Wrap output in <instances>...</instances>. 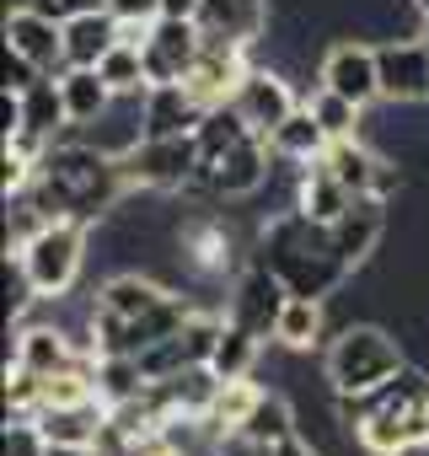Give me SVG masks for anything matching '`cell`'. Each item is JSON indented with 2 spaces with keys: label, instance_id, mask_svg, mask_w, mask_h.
<instances>
[{
  "label": "cell",
  "instance_id": "obj_1",
  "mask_svg": "<svg viewBox=\"0 0 429 456\" xmlns=\"http://www.w3.org/2000/svg\"><path fill=\"white\" fill-rule=\"evenodd\" d=\"M22 193H33V204L49 220H86V225H97L108 209L124 204L129 177H124L118 156H108V151H97V145H86V140H76L65 129L44 151L33 188H22Z\"/></svg>",
  "mask_w": 429,
  "mask_h": 456
},
{
  "label": "cell",
  "instance_id": "obj_2",
  "mask_svg": "<svg viewBox=\"0 0 429 456\" xmlns=\"http://www.w3.org/2000/svg\"><path fill=\"white\" fill-rule=\"evenodd\" d=\"M258 248H263L258 264H269V269L290 285V296H317V301H328V296L354 274V269L344 264L338 242H333V225L301 215L295 204L279 209V215L263 225Z\"/></svg>",
  "mask_w": 429,
  "mask_h": 456
},
{
  "label": "cell",
  "instance_id": "obj_3",
  "mask_svg": "<svg viewBox=\"0 0 429 456\" xmlns=\"http://www.w3.org/2000/svg\"><path fill=\"white\" fill-rule=\"evenodd\" d=\"M402 365H408V354L381 322H349L328 349V381L338 397H365V392L386 387Z\"/></svg>",
  "mask_w": 429,
  "mask_h": 456
},
{
  "label": "cell",
  "instance_id": "obj_4",
  "mask_svg": "<svg viewBox=\"0 0 429 456\" xmlns=\"http://www.w3.org/2000/svg\"><path fill=\"white\" fill-rule=\"evenodd\" d=\"M17 264H22L28 285L38 290V301H65L86 264V220H49L17 253Z\"/></svg>",
  "mask_w": 429,
  "mask_h": 456
},
{
  "label": "cell",
  "instance_id": "obj_5",
  "mask_svg": "<svg viewBox=\"0 0 429 456\" xmlns=\"http://www.w3.org/2000/svg\"><path fill=\"white\" fill-rule=\"evenodd\" d=\"M124 161V177H129V193L134 188H150V193H188L198 183V167H204V151H198V129L193 134H145Z\"/></svg>",
  "mask_w": 429,
  "mask_h": 456
},
{
  "label": "cell",
  "instance_id": "obj_6",
  "mask_svg": "<svg viewBox=\"0 0 429 456\" xmlns=\"http://www.w3.org/2000/svg\"><path fill=\"white\" fill-rule=\"evenodd\" d=\"M285 301H290V285H285L269 264H247V269L237 274L231 296H226V317H231L237 328L258 333V338H274V322H279Z\"/></svg>",
  "mask_w": 429,
  "mask_h": 456
},
{
  "label": "cell",
  "instance_id": "obj_7",
  "mask_svg": "<svg viewBox=\"0 0 429 456\" xmlns=\"http://www.w3.org/2000/svg\"><path fill=\"white\" fill-rule=\"evenodd\" d=\"M204 44L214 49H258V38L269 33L274 12H269V0H198V12H193Z\"/></svg>",
  "mask_w": 429,
  "mask_h": 456
},
{
  "label": "cell",
  "instance_id": "obj_8",
  "mask_svg": "<svg viewBox=\"0 0 429 456\" xmlns=\"http://www.w3.org/2000/svg\"><path fill=\"white\" fill-rule=\"evenodd\" d=\"M172 242H177V264H182L188 274L214 280V274L237 269V237H231V225H226L221 215H209V209L188 215L177 232H172Z\"/></svg>",
  "mask_w": 429,
  "mask_h": 456
},
{
  "label": "cell",
  "instance_id": "obj_9",
  "mask_svg": "<svg viewBox=\"0 0 429 456\" xmlns=\"http://www.w3.org/2000/svg\"><path fill=\"white\" fill-rule=\"evenodd\" d=\"M6 49L28 65H38L44 76H65V22L49 17L44 6H12L6 12Z\"/></svg>",
  "mask_w": 429,
  "mask_h": 456
},
{
  "label": "cell",
  "instance_id": "obj_10",
  "mask_svg": "<svg viewBox=\"0 0 429 456\" xmlns=\"http://www.w3.org/2000/svg\"><path fill=\"white\" fill-rule=\"evenodd\" d=\"M140 49H145L150 86H166V81H188V70L204 54V33H198L193 17H156L150 22V38Z\"/></svg>",
  "mask_w": 429,
  "mask_h": 456
},
{
  "label": "cell",
  "instance_id": "obj_11",
  "mask_svg": "<svg viewBox=\"0 0 429 456\" xmlns=\"http://www.w3.org/2000/svg\"><path fill=\"white\" fill-rule=\"evenodd\" d=\"M317 86H328V92H338V97L370 108V102L381 97V65H376V49L360 44V38L333 44V49L322 54V65H317Z\"/></svg>",
  "mask_w": 429,
  "mask_h": 456
},
{
  "label": "cell",
  "instance_id": "obj_12",
  "mask_svg": "<svg viewBox=\"0 0 429 456\" xmlns=\"http://www.w3.org/2000/svg\"><path fill=\"white\" fill-rule=\"evenodd\" d=\"M231 108L269 140L295 108H301V97H295V86L279 76V70H269V65H253L247 76H242V86H237V97H231Z\"/></svg>",
  "mask_w": 429,
  "mask_h": 456
},
{
  "label": "cell",
  "instance_id": "obj_13",
  "mask_svg": "<svg viewBox=\"0 0 429 456\" xmlns=\"http://www.w3.org/2000/svg\"><path fill=\"white\" fill-rule=\"evenodd\" d=\"M376 65H381V97L386 102H424L429 97V44L424 38L381 44Z\"/></svg>",
  "mask_w": 429,
  "mask_h": 456
},
{
  "label": "cell",
  "instance_id": "obj_14",
  "mask_svg": "<svg viewBox=\"0 0 429 456\" xmlns=\"http://www.w3.org/2000/svg\"><path fill=\"white\" fill-rule=\"evenodd\" d=\"M381 237H386V199H376V193H360L333 220V242H338V253H344L349 269L370 264V253L381 248Z\"/></svg>",
  "mask_w": 429,
  "mask_h": 456
},
{
  "label": "cell",
  "instance_id": "obj_15",
  "mask_svg": "<svg viewBox=\"0 0 429 456\" xmlns=\"http://www.w3.org/2000/svg\"><path fill=\"white\" fill-rule=\"evenodd\" d=\"M253 65H247V49H214V44H204V54H198V65L188 70V92L204 102V108H221V102H231L237 97V86H242V76H247Z\"/></svg>",
  "mask_w": 429,
  "mask_h": 456
},
{
  "label": "cell",
  "instance_id": "obj_16",
  "mask_svg": "<svg viewBox=\"0 0 429 456\" xmlns=\"http://www.w3.org/2000/svg\"><path fill=\"white\" fill-rule=\"evenodd\" d=\"M86 349L65 333V328H49V322H38V328H22L17 333V365L22 370H33V376H60V370H70L76 360H81Z\"/></svg>",
  "mask_w": 429,
  "mask_h": 456
},
{
  "label": "cell",
  "instance_id": "obj_17",
  "mask_svg": "<svg viewBox=\"0 0 429 456\" xmlns=\"http://www.w3.org/2000/svg\"><path fill=\"white\" fill-rule=\"evenodd\" d=\"M204 113L209 108L182 81H166V86L145 92V134H193L204 124Z\"/></svg>",
  "mask_w": 429,
  "mask_h": 456
},
{
  "label": "cell",
  "instance_id": "obj_18",
  "mask_svg": "<svg viewBox=\"0 0 429 456\" xmlns=\"http://www.w3.org/2000/svg\"><path fill=\"white\" fill-rule=\"evenodd\" d=\"M118 38H124V28H118V17H113L108 6L81 12V17L65 22V65H102V54H108Z\"/></svg>",
  "mask_w": 429,
  "mask_h": 456
},
{
  "label": "cell",
  "instance_id": "obj_19",
  "mask_svg": "<svg viewBox=\"0 0 429 456\" xmlns=\"http://www.w3.org/2000/svg\"><path fill=\"white\" fill-rule=\"evenodd\" d=\"M354 199H360V193H349V188H344L322 161H312V167H301V177H295V199H290V204H295L301 215H312V220L333 225Z\"/></svg>",
  "mask_w": 429,
  "mask_h": 456
},
{
  "label": "cell",
  "instance_id": "obj_20",
  "mask_svg": "<svg viewBox=\"0 0 429 456\" xmlns=\"http://www.w3.org/2000/svg\"><path fill=\"white\" fill-rule=\"evenodd\" d=\"M60 92H65V113H70V124H76V129L97 124V118L118 102L97 65H70V70L60 76Z\"/></svg>",
  "mask_w": 429,
  "mask_h": 456
},
{
  "label": "cell",
  "instance_id": "obj_21",
  "mask_svg": "<svg viewBox=\"0 0 429 456\" xmlns=\"http://www.w3.org/2000/svg\"><path fill=\"white\" fill-rule=\"evenodd\" d=\"M322 167H328V172H333L349 193H376V177H381V151H370L360 134H349V140H328Z\"/></svg>",
  "mask_w": 429,
  "mask_h": 456
},
{
  "label": "cell",
  "instance_id": "obj_22",
  "mask_svg": "<svg viewBox=\"0 0 429 456\" xmlns=\"http://www.w3.org/2000/svg\"><path fill=\"white\" fill-rule=\"evenodd\" d=\"M269 145H274V156L279 161H301V167H312V161H322V151H328V129L317 124V113L301 102L274 134H269Z\"/></svg>",
  "mask_w": 429,
  "mask_h": 456
},
{
  "label": "cell",
  "instance_id": "obj_23",
  "mask_svg": "<svg viewBox=\"0 0 429 456\" xmlns=\"http://www.w3.org/2000/svg\"><path fill=\"white\" fill-rule=\"evenodd\" d=\"M322 328H328V306L317 296H290L279 322H274V344L301 354V349H317L322 344Z\"/></svg>",
  "mask_w": 429,
  "mask_h": 456
},
{
  "label": "cell",
  "instance_id": "obj_24",
  "mask_svg": "<svg viewBox=\"0 0 429 456\" xmlns=\"http://www.w3.org/2000/svg\"><path fill=\"white\" fill-rule=\"evenodd\" d=\"M295 435V408L279 397V392H263L258 397V408L247 413V424H242V435H237V445H247V451H274L279 440H290Z\"/></svg>",
  "mask_w": 429,
  "mask_h": 456
},
{
  "label": "cell",
  "instance_id": "obj_25",
  "mask_svg": "<svg viewBox=\"0 0 429 456\" xmlns=\"http://www.w3.org/2000/svg\"><path fill=\"white\" fill-rule=\"evenodd\" d=\"M166 296H172V290H166L161 280H150V274L129 269V274H113V280L97 290V306H108V312H118V317H140V312L161 306Z\"/></svg>",
  "mask_w": 429,
  "mask_h": 456
},
{
  "label": "cell",
  "instance_id": "obj_26",
  "mask_svg": "<svg viewBox=\"0 0 429 456\" xmlns=\"http://www.w3.org/2000/svg\"><path fill=\"white\" fill-rule=\"evenodd\" d=\"M258 354H263V338L247 333V328H237V322L226 317L221 338H214V354H209V370L221 376V381H242V376H253Z\"/></svg>",
  "mask_w": 429,
  "mask_h": 456
},
{
  "label": "cell",
  "instance_id": "obj_27",
  "mask_svg": "<svg viewBox=\"0 0 429 456\" xmlns=\"http://www.w3.org/2000/svg\"><path fill=\"white\" fill-rule=\"evenodd\" d=\"M102 81L113 86V97H145L150 92V70H145V49L140 44H113L108 54H102Z\"/></svg>",
  "mask_w": 429,
  "mask_h": 456
},
{
  "label": "cell",
  "instance_id": "obj_28",
  "mask_svg": "<svg viewBox=\"0 0 429 456\" xmlns=\"http://www.w3.org/2000/svg\"><path fill=\"white\" fill-rule=\"evenodd\" d=\"M306 108L317 113V124L328 129V140H349V134H360V118H365V108H360V102H349V97H338V92L317 86V92L306 97Z\"/></svg>",
  "mask_w": 429,
  "mask_h": 456
},
{
  "label": "cell",
  "instance_id": "obj_29",
  "mask_svg": "<svg viewBox=\"0 0 429 456\" xmlns=\"http://www.w3.org/2000/svg\"><path fill=\"white\" fill-rule=\"evenodd\" d=\"M258 397H263V387L253 381V376H242V381H221V392H214V419H221L231 435H242V424H247V413L258 408Z\"/></svg>",
  "mask_w": 429,
  "mask_h": 456
},
{
  "label": "cell",
  "instance_id": "obj_30",
  "mask_svg": "<svg viewBox=\"0 0 429 456\" xmlns=\"http://www.w3.org/2000/svg\"><path fill=\"white\" fill-rule=\"evenodd\" d=\"M108 12L118 22H156L161 17V0H108Z\"/></svg>",
  "mask_w": 429,
  "mask_h": 456
},
{
  "label": "cell",
  "instance_id": "obj_31",
  "mask_svg": "<svg viewBox=\"0 0 429 456\" xmlns=\"http://www.w3.org/2000/svg\"><path fill=\"white\" fill-rule=\"evenodd\" d=\"M263 456H322V451H317L312 440H301V429H295L290 440H279V445H274V451H263Z\"/></svg>",
  "mask_w": 429,
  "mask_h": 456
},
{
  "label": "cell",
  "instance_id": "obj_32",
  "mask_svg": "<svg viewBox=\"0 0 429 456\" xmlns=\"http://www.w3.org/2000/svg\"><path fill=\"white\" fill-rule=\"evenodd\" d=\"M49 456H97V445H49Z\"/></svg>",
  "mask_w": 429,
  "mask_h": 456
},
{
  "label": "cell",
  "instance_id": "obj_33",
  "mask_svg": "<svg viewBox=\"0 0 429 456\" xmlns=\"http://www.w3.org/2000/svg\"><path fill=\"white\" fill-rule=\"evenodd\" d=\"M418 38H424V44H429V12H424V17H418Z\"/></svg>",
  "mask_w": 429,
  "mask_h": 456
},
{
  "label": "cell",
  "instance_id": "obj_34",
  "mask_svg": "<svg viewBox=\"0 0 429 456\" xmlns=\"http://www.w3.org/2000/svg\"><path fill=\"white\" fill-rule=\"evenodd\" d=\"M413 6H418V17H424V12H429V0H413Z\"/></svg>",
  "mask_w": 429,
  "mask_h": 456
}]
</instances>
